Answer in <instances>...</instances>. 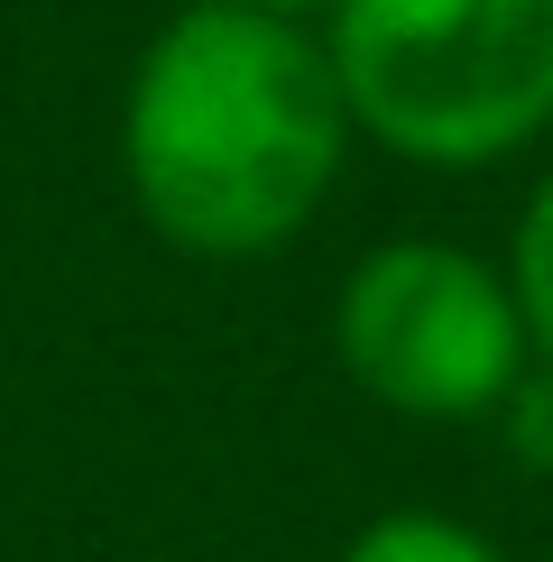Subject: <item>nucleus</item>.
Wrapping results in <instances>:
<instances>
[{"instance_id":"1","label":"nucleus","mask_w":553,"mask_h":562,"mask_svg":"<svg viewBox=\"0 0 553 562\" xmlns=\"http://www.w3.org/2000/svg\"><path fill=\"white\" fill-rule=\"evenodd\" d=\"M351 167V102L314 29L194 0L121 83V184L184 259H276Z\"/></svg>"},{"instance_id":"2","label":"nucleus","mask_w":553,"mask_h":562,"mask_svg":"<svg viewBox=\"0 0 553 562\" xmlns=\"http://www.w3.org/2000/svg\"><path fill=\"white\" fill-rule=\"evenodd\" d=\"M351 138L479 176L553 130V0H351L323 29Z\"/></svg>"},{"instance_id":"3","label":"nucleus","mask_w":553,"mask_h":562,"mask_svg":"<svg viewBox=\"0 0 553 562\" xmlns=\"http://www.w3.org/2000/svg\"><path fill=\"white\" fill-rule=\"evenodd\" d=\"M332 350L369 406L406 425H489L535 360L507 268L433 231L351 259L332 295Z\"/></svg>"},{"instance_id":"4","label":"nucleus","mask_w":553,"mask_h":562,"mask_svg":"<svg viewBox=\"0 0 553 562\" xmlns=\"http://www.w3.org/2000/svg\"><path fill=\"white\" fill-rule=\"evenodd\" d=\"M341 562H507L479 526L461 517H433V507H387V517H369L351 544H341Z\"/></svg>"},{"instance_id":"5","label":"nucleus","mask_w":553,"mask_h":562,"mask_svg":"<svg viewBox=\"0 0 553 562\" xmlns=\"http://www.w3.org/2000/svg\"><path fill=\"white\" fill-rule=\"evenodd\" d=\"M507 286H517V314H526V341L535 360H553V167L526 184L517 203V231H507Z\"/></svg>"},{"instance_id":"6","label":"nucleus","mask_w":553,"mask_h":562,"mask_svg":"<svg viewBox=\"0 0 553 562\" xmlns=\"http://www.w3.org/2000/svg\"><path fill=\"white\" fill-rule=\"evenodd\" d=\"M489 425H498V442H507L517 471L553 480V360H526V379L507 387V406L489 415Z\"/></svg>"},{"instance_id":"7","label":"nucleus","mask_w":553,"mask_h":562,"mask_svg":"<svg viewBox=\"0 0 553 562\" xmlns=\"http://www.w3.org/2000/svg\"><path fill=\"white\" fill-rule=\"evenodd\" d=\"M222 10H249V19H286V29H332L341 10H351V0H222Z\"/></svg>"}]
</instances>
